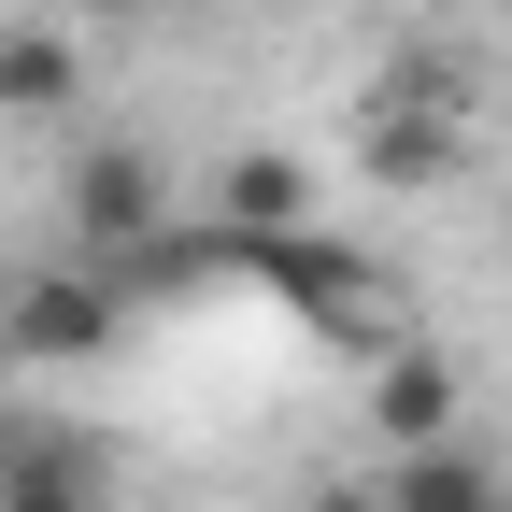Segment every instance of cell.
Returning a JSON list of instances; mask_svg holds the SVG:
<instances>
[{
    "label": "cell",
    "mask_w": 512,
    "mask_h": 512,
    "mask_svg": "<svg viewBox=\"0 0 512 512\" xmlns=\"http://www.w3.org/2000/svg\"><path fill=\"white\" fill-rule=\"evenodd\" d=\"M143 242H171V185L143 143H86L72 157V256H100V271H128Z\"/></svg>",
    "instance_id": "6da1fadb"
},
{
    "label": "cell",
    "mask_w": 512,
    "mask_h": 512,
    "mask_svg": "<svg viewBox=\"0 0 512 512\" xmlns=\"http://www.w3.org/2000/svg\"><path fill=\"white\" fill-rule=\"evenodd\" d=\"M114 313H128V285L100 271V256H72V271H29L15 299H0V342L15 356H100Z\"/></svg>",
    "instance_id": "7a4b0ae2"
},
{
    "label": "cell",
    "mask_w": 512,
    "mask_h": 512,
    "mask_svg": "<svg viewBox=\"0 0 512 512\" xmlns=\"http://www.w3.org/2000/svg\"><path fill=\"white\" fill-rule=\"evenodd\" d=\"M86 100V43L57 15H0V114H72Z\"/></svg>",
    "instance_id": "3957f363"
},
{
    "label": "cell",
    "mask_w": 512,
    "mask_h": 512,
    "mask_svg": "<svg viewBox=\"0 0 512 512\" xmlns=\"http://www.w3.org/2000/svg\"><path fill=\"white\" fill-rule=\"evenodd\" d=\"M384 512H498V484H484V456H470V427L399 441V484H384Z\"/></svg>",
    "instance_id": "277c9868"
},
{
    "label": "cell",
    "mask_w": 512,
    "mask_h": 512,
    "mask_svg": "<svg viewBox=\"0 0 512 512\" xmlns=\"http://www.w3.org/2000/svg\"><path fill=\"white\" fill-rule=\"evenodd\" d=\"M214 214H228V242H256V228H313V171L299 157H228V185H214Z\"/></svg>",
    "instance_id": "5b68a950"
},
{
    "label": "cell",
    "mask_w": 512,
    "mask_h": 512,
    "mask_svg": "<svg viewBox=\"0 0 512 512\" xmlns=\"http://www.w3.org/2000/svg\"><path fill=\"white\" fill-rule=\"evenodd\" d=\"M0 512H114V484L72 441H15V456H0Z\"/></svg>",
    "instance_id": "8992f818"
},
{
    "label": "cell",
    "mask_w": 512,
    "mask_h": 512,
    "mask_svg": "<svg viewBox=\"0 0 512 512\" xmlns=\"http://www.w3.org/2000/svg\"><path fill=\"white\" fill-rule=\"evenodd\" d=\"M370 427H384V441H441V427H456V370H441V356H384Z\"/></svg>",
    "instance_id": "52a82bcc"
},
{
    "label": "cell",
    "mask_w": 512,
    "mask_h": 512,
    "mask_svg": "<svg viewBox=\"0 0 512 512\" xmlns=\"http://www.w3.org/2000/svg\"><path fill=\"white\" fill-rule=\"evenodd\" d=\"M313 512H384V484H313Z\"/></svg>",
    "instance_id": "ba28073f"
},
{
    "label": "cell",
    "mask_w": 512,
    "mask_h": 512,
    "mask_svg": "<svg viewBox=\"0 0 512 512\" xmlns=\"http://www.w3.org/2000/svg\"><path fill=\"white\" fill-rule=\"evenodd\" d=\"M72 15H157V0H72Z\"/></svg>",
    "instance_id": "9c48e42d"
}]
</instances>
